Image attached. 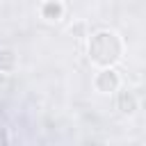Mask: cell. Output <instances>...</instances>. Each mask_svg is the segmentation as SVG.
Returning <instances> with one entry per match:
<instances>
[{
	"mask_svg": "<svg viewBox=\"0 0 146 146\" xmlns=\"http://www.w3.org/2000/svg\"><path fill=\"white\" fill-rule=\"evenodd\" d=\"M87 52H89L91 64H96L98 68L114 66V64H119V59L123 55V41L112 30H98L96 34L89 36Z\"/></svg>",
	"mask_w": 146,
	"mask_h": 146,
	"instance_id": "1",
	"label": "cell"
},
{
	"mask_svg": "<svg viewBox=\"0 0 146 146\" xmlns=\"http://www.w3.org/2000/svg\"><path fill=\"white\" fill-rule=\"evenodd\" d=\"M121 87V75L114 71V66H103L96 75H94V89L103 96L114 94Z\"/></svg>",
	"mask_w": 146,
	"mask_h": 146,
	"instance_id": "2",
	"label": "cell"
},
{
	"mask_svg": "<svg viewBox=\"0 0 146 146\" xmlns=\"http://www.w3.org/2000/svg\"><path fill=\"white\" fill-rule=\"evenodd\" d=\"M114 94H116V110H119L123 116H132V114L137 112V107H139V100H137L135 91L119 87Z\"/></svg>",
	"mask_w": 146,
	"mask_h": 146,
	"instance_id": "3",
	"label": "cell"
},
{
	"mask_svg": "<svg viewBox=\"0 0 146 146\" xmlns=\"http://www.w3.org/2000/svg\"><path fill=\"white\" fill-rule=\"evenodd\" d=\"M41 18L48 23H57L64 18V5L59 0H43L41 2Z\"/></svg>",
	"mask_w": 146,
	"mask_h": 146,
	"instance_id": "4",
	"label": "cell"
},
{
	"mask_svg": "<svg viewBox=\"0 0 146 146\" xmlns=\"http://www.w3.org/2000/svg\"><path fill=\"white\" fill-rule=\"evenodd\" d=\"M18 66V55L14 48H0V73H11Z\"/></svg>",
	"mask_w": 146,
	"mask_h": 146,
	"instance_id": "5",
	"label": "cell"
},
{
	"mask_svg": "<svg viewBox=\"0 0 146 146\" xmlns=\"http://www.w3.org/2000/svg\"><path fill=\"white\" fill-rule=\"evenodd\" d=\"M68 34H71V36H75V39H84V36H87V23H84V21L73 23V25L68 27Z\"/></svg>",
	"mask_w": 146,
	"mask_h": 146,
	"instance_id": "6",
	"label": "cell"
},
{
	"mask_svg": "<svg viewBox=\"0 0 146 146\" xmlns=\"http://www.w3.org/2000/svg\"><path fill=\"white\" fill-rule=\"evenodd\" d=\"M0 144H9V135H7V130L0 125Z\"/></svg>",
	"mask_w": 146,
	"mask_h": 146,
	"instance_id": "7",
	"label": "cell"
}]
</instances>
